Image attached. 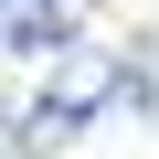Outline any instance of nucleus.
I'll list each match as a JSON object with an SVG mask.
<instances>
[{"mask_svg": "<svg viewBox=\"0 0 159 159\" xmlns=\"http://www.w3.org/2000/svg\"><path fill=\"white\" fill-rule=\"evenodd\" d=\"M96 21V0H0V53H21V64H53L74 53Z\"/></svg>", "mask_w": 159, "mask_h": 159, "instance_id": "f03ea898", "label": "nucleus"}, {"mask_svg": "<svg viewBox=\"0 0 159 159\" xmlns=\"http://www.w3.org/2000/svg\"><path fill=\"white\" fill-rule=\"evenodd\" d=\"M11 148H21V138H11V106H0V159H11Z\"/></svg>", "mask_w": 159, "mask_h": 159, "instance_id": "20e7f679", "label": "nucleus"}, {"mask_svg": "<svg viewBox=\"0 0 159 159\" xmlns=\"http://www.w3.org/2000/svg\"><path fill=\"white\" fill-rule=\"evenodd\" d=\"M117 96H127V64H117L106 43H74V53L43 64V85H32V106L11 117V138H21V148H64L74 127H96Z\"/></svg>", "mask_w": 159, "mask_h": 159, "instance_id": "f257e3e1", "label": "nucleus"}, {"mask_svg": "<svg viewBox=\"0 0 159 159\" xmlns=\"http://www.w3.org/2000/svg\"><path fill=\"white\" fill-rule=\"evenodd\" d=\"M127 106H138V117H159V32L127 53Z\"/></svg>", "mask_w": 159, "mask_h": 159, "instance_id": "7ed1b4c3", "label": "nucleus"}]
</instances>
